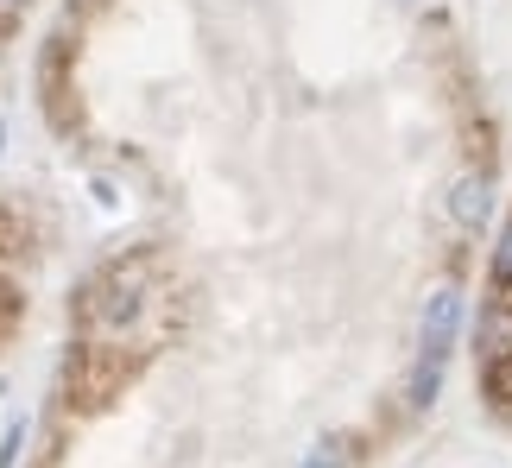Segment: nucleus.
Instances as JSON below:
<instances>
[{"label": "nucleus", "instance_id": "f257e3e1", "mask_svg": "<svg viewBox=\"0 0 512 468\" xmlns=\"http://www.w3.org/2000/svg\"><path fill=\"white\" fill-rule=\"evenodd\" d=\"M51 102L152 228L76 291L32 468H367L430 405L494 190L443 0H133Z\"/></svg>", "mask_w": 512, "mask_h": 468}, {"label": "nucleus", "instance_id": "f03ea898", "mask_svg": "<svg viewBox=\"0 0 512 468\" xmlns=\"http://www.w3.org/2000/svg\"><path fill=\"white\" fill-rule=\"evenodd\" d=\"M475 367H481L487 412L512 431V209L494 241V260H487V285L475 310Z\"/></svg>", "mask_w": 512, "mask_h": 468}, {"label": "nucleus", "instance_id": "7ed1b4c3", "mask_svg": "<svg viewBox=\"0 0 512 468\" xmlns=\"http://www.w3.org/2000/svg\"><path fill=\"white\" fill-rule=\"evenodd\" d=\"M26 279H32V222L26 209L0 203V342L13 336L19 310H26Z\"/></svg>", "mask_w": 512, "mask_h": 468}]
</instances>
